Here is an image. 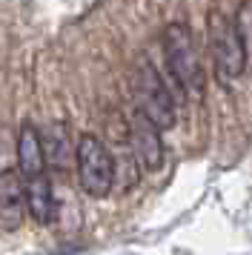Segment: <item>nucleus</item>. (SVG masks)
Returning a JSON list of instances; mask_svg holds the SVG:
<instances>
[{
	"mask_svg": "<svg viewBox=\"0 0 252 255\" xmlns=\"http://www.w3.org/2000/svg\"><path fill=\"white\" fill-rule=\"evenodd\" d=\"M163 55H166V66L175 83L186 92V98L201 104L206 98V72L198 55V46H195L192 29L186 23L175 20L163 29Z\"/></svg>",
	"mask_w": 252,
	"mask_h": 255,
	"instance_id": "1",
	"label": "nucleus"
},
{
	"mask_svg": "<svg viewBox=\"0 0 252 255\" xmlns=\"http://www.w3.org/2000/svg\"><path fill=\"white\" fill-rule=\"evenodd\" d=\"M206 32H209V49L215 58V75L224 83H232L247 69V40H244L241 26L215 9L209 12Z\"/></svg>",
	"mask_w": 252,
	"mask_h": 255,
	"instance_id": "2",
	"label": "nucleus"
},
{
	"mask_svg": "<svg viewBox=\"0 0 252 255\" xmlns=\"http://www.w3.org/2000/svg\"><path fill=\"white\" fill-rule=\"evenodd\" d=\"M132 95H135V112H140L149 124H155L160 132L175 127V101L149 60H140L132 69Z\"/></svg>",
	"mask_w": 252,
	"mask_h": 255,
	"instance_id": "3",
	"label": "nucleus"
},
{
	"mask_svg": "<svg viewBox=\"0 0 252 255\" xmlns=\"http://www.w3.org/2000/svg\"><path fill=\"white\" fill-rule=\"evenodd\" d=\"M75 166L83 192L92 198H106L115 186V155L98 135H80L75 146Z\"/></svg>",
	"mask_w": 252,
	"mask_h": 255,
	"instance_id": "4",
	"label": "nucleus"
},
{
	"mask_svg": "<svg viewBox=\"0 0 252 255\" xmlns=\"http://www.w3.org/2000/svg\"><path fill=\"white\" fill-rule=\"evenodd\" d=\"M129 146L135 155V163L143 169H160L163 166V138L155 124H149L140 112H132L129 118Z\"/></svg>",
	"mask_w": 252,
	"mask_h": 255,
	"instance_id": "5",
	"label": "nucleus"
},
{
	"mask_svg": "<svg viewBox=\"0 0 252 255\" xmlns=\"http://www.w3.org/2000/svg\"><path fill=\"white\" fill-rule=\"evenodd\" d=\"M26 215L23 204V178L14 169L0 172V227L3 230H17Z\"/></svg>",
	"mask_w": 252,
	"mask_h": 255,
	"instance_id": "6",
	"label": "nucleus"
},
{
	"mask_svg": "<svg viewBox=\"0 0 252 255\" xmlns=\"http://www.w3.org/2000/svg\"><path fill=\"white\" fill-rule=\"evenodd\" d=\"M43 169H46L43 140H40V135H37V129L32 124H23L20 135H17V175L26 184L37 175H43Z\"/></svg>",
	"mask_w": 252,
	"mask_h": 255,
	"instance_id": "7",
	"label": "nucleus"
},
{
	"mask_svg": "<svg viewBox=\"0 0 252 255\" xmlns=\"http://www.w3.org/2000/svg\"><path fill=\"white\" fill-rule=\"evenodd\" d=\"M23 204H26V212L37 224H52L57 218L55 189H52V181L46 178V172L23 184Z\"/></svg>",
	"mask_w": 252,
	"mask_h": 255,
	"instance_id": "8",
	"label": "nucleus"
}]
</instances>
